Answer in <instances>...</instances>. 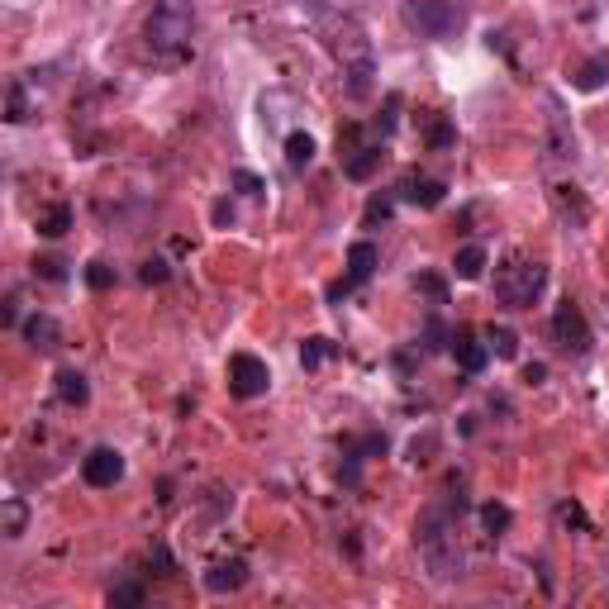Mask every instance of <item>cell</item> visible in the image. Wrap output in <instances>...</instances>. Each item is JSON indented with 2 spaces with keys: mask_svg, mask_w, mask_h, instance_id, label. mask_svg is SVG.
Returning <instances> with one entry per match:
<instances>
[{
  "mask_svg": "<svg viewBox=\"0 0 609 609\" xmlns=\"http://www.w3.org/2000/svg\"><path fill=\"white\" fill-rule=\"evenodd\" d=\"M143 34L153 43V53L181 58L191 48V39H196V5L191 0H158L148 24H143Z\"/></svg>",
  "mask_w": 609,
  "mask_h": 609,
  "instance_id": "6da1fadb",
  "label": "cell"
},
{
  "mask_svg": "<svg viewBox=\"0 0 609 609\" xmlns=\"http://www.w3.org/2000/svg\"><path fill=\"white\" fill-rule=\"evenodd\" d=\"M548 291V267L533 262V257H510L500 272H495V300L505 310H533Z\"/></svg>",
  "mask_w": 609,
  "mask_h": 609,
  "instance_id": "7a4b0ae2",
  "label": "cell"
},
{
  "mask_svg": "<svg viewBox=\"0 0 609 609\" xmlns=\"http://www.w3.org/2000/svg\"><path fill=\"white\" fill-rule=\"evenodd\" d=\"M405 24H410L419 39L448 43L467 29V10L452 5V0H405Z\"/></svg>",
  "mask_w": 609,
  "mask_h": 609,
  "instance_id": "3957f363",
  "label": "cell"
},
{
  "mask_svg": "<svg viewBox=\"0 0 609 609\" xmlns=\"http://www.w3.org/2000/svg\"><path fill=\"white\" fill-rule=\"evenodd\" d=\"M334 53H338V62H343V77H348V91H353V96H367V91H372L376 67H372V48H367V39H362V29H357L353 20H343V24H338Z\"/></svg>",
  "mask_w": 609,
  "mask_h": 609,
  "instance_id": "277c9868",
  "label": "cell"
},
{
  "mask_svg": "<svg viewBox=\"0 0 609 609\" xmlns=\"http://www.w3.org/2000/svg\"><path fill=\"white\" fill-rule=\"evenodd\" d=\"M272 391V367L253 353H234L229 357V395L234 400H257V395Z\"/></svg>",
  "mask_w": 609,
  "mask_h": 609,
  "instance_id": "5b68a950",
  "label": "cell"
},
{
  "mask_svg": "<svg viewBox=\"0 0 609 609\" xmlns=\"http://www.w3.org/2000/svg\"><path fill=\"white\" fill-rule=\"evenodd\" d=\"M552 343L562 348V353H571V357H586L590 353V324H586V315H581V305H571V300H562L557 310H552Z\"/></svg>",
  "mask_w": 609,
  "mask_h": 609,
  "instance_id": "8992f818",
  "label": "cell"
},
{
  "mask_svg": "<svg viewBox=\"0 0 609 609\" xmlns=\"http://www.w3.org/2000/svg\"><path fill=\"white\" fill-rule=\"evenodd\" d=\"M81 476H86V486H96V491H110L124 481V457L115 448H91L81 457Z\"/></svg>",
  "mask_w": 609,
  "mask_h": 609,
  "instance_id": "52a82bcc",
  "label": "cell"
},
{
  "mask_svg": "<svg viewBox=\"0 0 609 609\" xmlns=\"http://www.w3.org/2000/svg\"><path fill=\"white\" fill-rule=\"evenodd\" d=\"M372 272H376V243H367V238H362V243H353V248H348V276L329 286V300H343V295L353 291V286H362Z\"/></svg>",
  "mask_w": 609,
  "mask_h": 609,
  "instance_id": "ba28073f",
  "label": "cell"
},
{
  "mask_svg": "<svg viewBox=\"0 0 609 609\" xmlns=\"http://www.w3.org/2000/svg\"><path fill=\"white\" fill-rule=\"evenodd\" d=\"M452 357H457V367H462L467 376H481L486 372V362H491V348H486L472 329H457V334H452Z\"/></svg>",
  "mask_w": 609,
  "mask_h": 609,
  "instance_id": "9c48e42d",
  "label": "cell"
},
{
  "mask_svg": "<svg viewBox=\"0 0 609 609\" xmlns=\"http://www.w3.org/2000/svg\"><path fill=\"white\" fill-rule=\"evenodd\" d=\"M243 581H248V562H243V557L215 562V567L205 571V590H210V595H229V590H238Z\"/></svg>",
  "mask_w": 609,
  "mask_h": 609,
  "instance_id": "30bf717a",
  "label": "cell"
},
{
  "mask_svg": "<svg viewBox=\"0 0 609 609\" xmlns=\"http://www.w3.org/2000/svg\"><path fill=\"white\" fill-rule=\"evenodd\" d=\"M24 343L34 348V353H53L62 343V329L53 315H29L24 319Z\"/></svg>",
  "mask_w": 609,
  "mask_h": 609,
  "instance_id": "8fae6325",
  "label": "cell"
},
{
  "mask_svg": "<svg viewBox=\"0 0 609 609\" xmlns=\"http://www.w3.org/2000/svg\"><path fill=\"white\" fill-rule=\"evenodd\" d=\"M400 196L410 200V205H419V210H433V205H443V196H448V186L438 177H405V186H400Z\"/></svg>",
  "mask_w": 609,
  "mask_h": 609,
  "instance_id": "7c38bea8",
  "label": "cell"
},
{
  "mask_svg": "<svg viewBox=\"0 0 609 609\" xmlns=\"http://www.w3.org/2000/svg\"><path fill=\"white\" fill-rule=\"evenodd\" d=\"M381 162H386V148H381V143H362L357 153L343 158V177H348V181H367Z\"/></svg>",
  "mask_w": 609,
  "mask_h": 609,
  "instance_id": "4fadbf2b",
  "label": "cell"
},
{
  "mask_svg": "<svg viewBox=\"0 0 609 609\" xmlns=\"http://www.w3.org/2000/svg\"><path fill=\"white\" fill-rule=\"evenodd\" d=\"M486 248L481 243H467V248H457V257H452V276L457 281H481V272H486Z\"/></svg>",
  "mask_w": 609,
  "mask_h": 609,
  "instance_id": "5bb4252c",
  "label": "cell"
},
{
  "mask_svg": "<svg viewBox=\"0 0 609 609\" xmlns=\"http://www.w3.org/2000/svg\"><path fill=\"white\" fill-rule=\"evenodd\" d=\"M315 162V138L310 134H286V167L291 172H305Z\"/></svg>",
  "mask_w": 609,
  "mask_h": 609,
  "instance_id": "9a60e30c",
  "label": "cell"
},
{
  "mask_svg": "<svg viewBox=\"0 0 609 609\" xmlns=\"http://www.w3.org/2000/svg\"><path fill=\"white\" fill-rule=\"evenodd\" d=\"M58 400H62V405H86V400H91L86 376L72 372V367H67V372H58Z\"/></svg>",
  "mask_w": 609,
  "mask_h": 609,
  "instance_id": "2e32d148",
  "label": "cell"
},
{
  "mask_svg": "<svg viewBox=\"0 0 609 609\" xmlns=\"http://www.w3.org/2000/svg\"><path fill=\"white\" fill-rule=\"evenodd\" d=\"M609 81V53H595V58L576 72V91H600Z\"/></svg>",
  "mask_w": 609,
  "mask_h": 609,
  "instance_id": "e0dca14e",
  "label": "cell"
},
{
  "mask_svg": "<svg viewBox=\"0 0 609 609\" xmlns=\"http://www.w3.org/2000/svg\"><path fill=\"white\" fill-rule=\"evenodd\" d=\"M481 338H486V348H491L495 357H505V362H510V357H519V334H514V329H505V324H491Z\"/></svg>",
  "mask_w": 609,
  "mask_h": 609,
  "instance_id": "ac0fdd59",
  "label": "cell"
},
{
  "mask_svg": "<svg viewBox=\"0 0 609 609\" xmlns=\"http://www.w3.org/2000/svg\"><path fill=\"white\" fill-rule=\"evenodd\" d=\"M67 229H72V205H48V210L39 215V234L43 238H62Z\"/></svg>",
  "mask_w": 609,
  "mask_h": 609,
  "instance_id": "d6986e66",
  "label": "cell"
},
{
  "mask_svg": "<svg viewBox=\"0 0 609 609\" xmlns=\"http://www.w3.org/2000/svg\"><path fill=\"white\" fill-rule=\"evenodd\" d=\"M334 353H338V348L329 343V338H305V343H300V362H305V372L324 367V362H329Z\"/></svg>",
  "mask_w": 609,
  "mask_h": 609,
  "instance_id": "ffe728a7",
  "label": "cell"
},
{
  "mask_svg": "<svg viewBox=\"0 0 609 609\" xmlns=\"http://www.w3.org/2000/svg\"><path fill=\"white\" fill-rule=\"evenodd\" d=\"M24 524H29V510H24V500L20 495H10V500H5V538H20L24 533Z\"/></svg>",
  "mask_w": 609,
  "mask_h": 609,
  "instance_id": "44dd1931",
  "label": "cell"
},
{
  "mask_svg": "<svg viewBox=\"0 0 609 609\" xmlns=\"http://www.w3.org/2000/svg\"><path fill=\"white\" fill-rule=\"evenodd\" d=\"M510 519H514V514L505 510V505H495V500H491V505H481V524H486L491 538H500V533L510 529Z\"/></svg>",
  "mask_w": 609,
  "mask_h": 609,
  "instance_id": "7402d4cb",
  "label": "cell"
},
{
  "mask_svg": "<svg viewBox=\"0 0 609 609\" xmlns=\"http://www.w3.org/2000/svg\"><path fill=\"white\" fill-rule=\"evenodd\" d=\"M86 281H91L96 291H110V286H115V267H110V262H91V267H86Z\"/></svg>",
  "mask_w": 609,
  "mask_h": 609,
  "instance_id": "603a6c76",
  "label": "cell"
},
{
  "mask_svg": "<svg viewBox=\"0 0 609 609\" xmlns=\"http://www.w3.org/2000/svg\"><path fill=\"white\" fill-rule=\"evenodd\" d=\"M10 124H20V119H29V100H24V81H15V86H10Z\"/></svg>",
  "mask_w": 609,
  "mask_h": 609,
  "instance_id": "cb8c5ba5",
  "label": "cell"
},
{
  "mask_svg": "<svg viewBox=\"0 0 609 609\" xmlns=\"http://www.w3.org/2000/svg\"><path fill=\"white\" fill-rule=\"evenodd\" d=\"M34 272H39L43 281H62V276H67V262H62V257H39Z\"/></svg>",
  "mask_w": 609,
  "mask_h": 609,
  "instance_id": "d4e9b609",
  "label": "cell"
},
{
  "mask_svg": "<svg viewBox=\"0 0 609 609\" xmlns=\"http://www.w3.org/2000/svg\"><path fill=\"white\" fill-rule=\"evenodd\" d=\"M395 124H400V96H386V115H381V138H391L395 134Z\"/></svg>",
  "mask_w": 609,
  "mask_h": 609,
  "instance_id": "484cf974",
  "label": "cell"
},
{
  "mask_svg": "<svg viewBox=\"0 0 609 609\" xmlns=\"http://www.w3.org/2000/svg\"><path fill=\"white\" fill-rule=\"evenodd\" d=\"M443 324H438V319H429V324H424V353H438V348H443Z\"/></svg>",
  "mask_w": 609,
  "mask_h": 609,
  "instance_id": "4316f807",
  "label": "cell"
},
{
  "mask_svg": "<svg viewBox=\"0 0 609 609\" xmlns=\"http://www.w3.org/2000/svg\"><path fill=\"white\" fill-rule=\"evenodd\" d=\"M234 186L243 191V196H262V191H267L262 177H253V172H234Z\"/></svg>",
  "mask_w": 609,
  "mask_h": 609,
  "instance_id": "83f0119b",
  "label": "cell"
},
{
  "mask_svg": "<svg viewBox=\"0 0 609 609\" xmlns=\"http://www.w3.org/2000/svg\"><path fill=\"white\" fill-rule=\"evenodd\" d=\"M143 600V586H119L110 590V605H138Z\"/></svg>",
  "mask_w": 609,
  "mask_h": 609,
  "instance_id": "f1b7e54d",
  "label": "cell"
},
{
  "mask_svg": "<svg viewBox=\"0 0 609 609\" xmlns=\"http://www.w3.org/2000/svg\"><path fill=\"white\" fill-rule=\"evenodd\" d=\"M429 143H433V148H452V124H448V119H438V124L429 129Z\"/></svg>",
  "mask_w": 609,
  "mask_h": 609,
  "instance_id": "f546056e",
  "label": "cell"
},
{
  "mask_svg": "<svg viewBox=\"0 0 609 609\" xmlns=\"http://www.w3.org/2000/svg\"><path fill=\"white\" fill-rule=\"evenodd\" d=\"M143 281L153 286V281H167V262H143Z\"/></svg>",
  "mask_w": 609,
  "mask_h": 609,
  "instance_id": "4dcf8cb0",
  "label": "cell"
},
{
  "mask_svg": "<svg viewBox=\"0 0 609 609\" xmlns=\"http://www.w3.org/2000/svg\"><path fill=\"white\" fill-rule=\"evenodd\" d=\"M419 286L433 295V305H443V281H438V276H419Z\"/></svg>",
  "mask_w": 609,
  "mask_h": 609,
  "instance_id": "1f68e13d",
  "label": "cell"
},
{
  "mask_svg": "<svg viewBox=\"0 0 609 609\" xmlns=\"http://www.w3.org/2000/svg\"><path fill=\"white\" fill-rule=\"evenodd\" d=\"M543 376H548L543 362H529V367H524V381H529V386H543Z\"/></svg>",
  "mask_w": 609,
  "mask_h": 609,
  "instance_id": "d6a6232c",
  "label": "cell"
},
{
  "mask_svg": "<svg viewBox=\"0 0 609 609\" xmlns=\"http://www.w3.org/2000/svg\"><path fill=\"white\" fill-rule=\"evenodd\" d=\"M215 224H234V200H219L215 205Z\"/></svg>",
  "mask_w": 609,
  "mask_h": 609,
  "instance_id": "836d02e7",
  "label": "cell"
}]
</instances>
